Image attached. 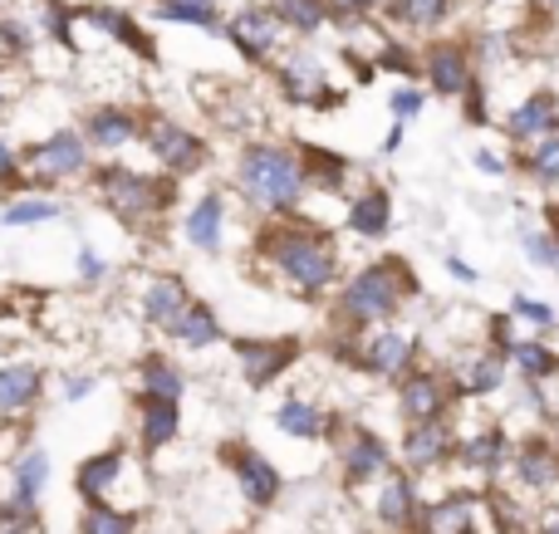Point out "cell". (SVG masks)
<instances>
[{
    "label": "cell",
    "instance_id": "cell-1",
    "mask_svg": "<svg viewBox=\"0 0 559 534\" xmlns=\"http://www.w3.org/2000/svg\"><path fill=\"white\" fill-rule=\"evenodd\" d=\"M255 260L285 294L295 300H324L344 280V255L338 241L319 221L305 216H280L255 231Z\"/></svg>",
    "mask_w": 559,
    "mask_h": 534
},
{
    "label": "cell",
    "instance_id": "cell-2",
    "mask_svg": "<svg viewBox=\"0 0 559 534\" xmlns=\"http://www.w3.org/2000/svg\"><path fill=\"white\" fill-rule=\"evenodd\" d=\"M241 202L251 206L265 221H280V216H299L309 196L305 182V162H299V147L289 143H271V137H255L236 153V172H231Z\"/></svg>",
    "mask_w": 559,
    "mask_h": 534
},
{
    "label": "cell",
    "instance_id": "cell-3",
    "mask_svg": "<svg viewBox=\"0 0 559 534\" xmlns=\"http://www.w3.org/2000/svg\"><path fill=\"white\" fill-rule=\"evenodd\" d=\"M407 300H417L413 265H407L403 255H378V260L358 265L348 280H338L334 319L344 324V329L364 333V329H378V324H397Z\"/></svg>",
    "mask_w": 559,
    "mask_h": 534
},
{
    "label": "cell",
    "instance_id": "cell-4",
    "mask_svg": "<svg viewBox=\"0 0 559 534\" xmlns=\"http://www.w3.org/2000/svg\"><path fill=\"white\" fill-rule=\"evenodd\" d=\"M94 186H98V202L114 221H123L128 231H143L153 226L167 206L177 202V177H153V172H138V167H123V162H104L94 172Z\"/></svg>",
    "mask_w": 559,
    "mask_h": 534
},
{
    "label": "cell",
    "instance_id": "cell-5",
    "mask_svg": "<svg viewBox=\"0 0 559 534\" xmlns=\"http://www.w3.org/2000/svg\"><path fill=\"white\" fill-rule=\"evenodd\" d=\"M20 162H25L29 192H49V186L79 182V177L94 172V153H88V143H84L79 128H55V133L35 137V143L20 153Z\"/></svg>",
    "mask_w": 559,
    "mask_h": 534
},
{
    "label": "cell",
    "instance_id": "cell-6",
    "mask_svg": "<svg viewBox=\"0 0 559 534\" xmlns=\"http://www.w3.org/2000/svg\"><path fill=\"white\" fill-rule=\"evenodd\" d=\"M338 359L354 363V368L368 373V378L397 383L403 373L417 368V333L413 329H397V324H378V329L354 333V343H344V353H338Z\"/></svg>",
    "mask_w": 559,
    "mask_h": 534
},
{
    "label": "cell",
    "instance_id": "cell-7",
    "mask_svg": "<svg viewBox=\"0 0 559 534\" xmlns=\"http://www.w3.org/2000/svg\"><path fill=\"white\" fill-rule=\"evenodd\" d=\"M138 143L147 147L153 167L157 172H167V177H192V172H202L206 157H212V147H206L202 133H192L187 123H177V118H167V113L147 118Z\"/></svg>",
    "mask_w": 559,
    "mask_h": 534
},
{
    "label": "cell",
    "instance_id": "cell-8",
    "mask_svg": "<svg viewBox=\"0 0 559 534\" xmlns=\"http://www.w3.org/2000/svg\"><path fill=\"white\" fill-rule=\"evenodd\" d=\"M452 402H456V383L442 368H413L397 378V412H403V422L452 417Z\"/></svg>",
    "mask_w": 559,
    "mask_h": 534
},
{
    "label": "cell",
    "instance_id": "cell-9",
    "mask_svg": "<svg viewBox=\"0 0 559 534\" xmlns=\"http://www.w3.org/2000/svg\"><path fill=\"white\" fill-rule=\"evenodd\" d=\"M236 368H241L246 388H275L289 368L299 363V339H236Z\"/></svg>",
    "mask_w": 559,
    "mask_h": 534
},
{
    "label": "cell",
    "instance_id": "cell-10",
    "mask_svg": "<svg viewBox=\"0 0 559 534\" xmlns=\"http://www.w3.org/2000/svg\"><path fill=\"white\" fill-rule=\"evenodd\" d=\"M197 294L187 290V280L177 270H157L143 280V290H138V319L147 324L153 333H173V324L187 314V304H192Z\"/></svg>",
    "mask_w": 559,
    "mask_h": 534
},
{
    "label": "cell",
    "instance_id": "cell-11",
    "mask_svg": "<svg viewBox=\"0 0 559 534\" xmlns=\"http://www.w3.org/2000/svg\"><path fill=\"white\" fill-rule=\"evenodd\" d=\"M226 39H231L251 64H271L280 54V45H285V25L275 20L271 5H241L226 20Z\"/></svg>",
    "mask_w": 559,
    "mask_h": 534
},
{
    "label": "cell",
    "instance_id": "cell-12",
    "mask_svg": "<svg viewBox=\"0 0 559 534\" xmlns=\"http://www.w3.org/2000/svg\"><path fill=\"white\" fill-rule=\"evenodd\" d=\"M275 78H280V94H285V104H295V108H319V113H324V108L338 104V88L329 84L324 64H319L314 54L280 59Z\"/></svg>",
    "mask_w": 559,
    "mask_h": 534
},
{
    "label": "cell",
    "instance_id": "cell-13",
    "mask_svg": "<svg viewBox=\"0 0 559 534\" xmlns=\"http://www.w3.org/2000/svg\"><path fill=\"white\" fill-rule=\"evenodd\" d=\"M79 133H84L88 153L118 157L123 147H133L138 137H143V118H138L133 108H123V104H98V108H88V118H84Z\"/></svg>",
    "mask_w": 559,
    "mask_h": 534
},
{
    "label": "cell",
    "instance_id": "cell-14",
    "mask_svg": "<svg viewBox=\"0 0 559 534\" xmlns=\"http://www.w3.org/2000/svg\"><path fill=\"white\" fill-rule=\"evenodd\" d=\"M226 221H231V202L226 192H202L192 206L182 211V241L202 255H222L226 251Z\"/></svg>",
    "mask_w": 559,
    "mask_h": 534
},
{
    "label": "cell",
    "instance_id": "cell-15",
    "mask_svg": "<svg viewBox=\"0 0 559 534\" xmlns=\"http://www.w3.org/2000/svg\"><path fill=\"white\" fill-rule=\"evenodd\" d=\"M456 457V427L452 417L437 422H407L403 427V466L407 471H437Z\"/></svg>",
    "mask_w": 559,
    "mask_h": 534
},
{
    "label": "cell",
    "instance_id": "cell-16",
    "mask_svg": "<svg viewBox=\"0 0 559 534\" xmlns=\"http://www.w3.org/2000/svg\"><path fill=\"white\" fill-rule=\"evenodd\" d=\"M423 74H427V88H432L437 98H462L466 88L481 78L472 64V54H466V45H456V39H442V45L427 49Z\"/></svg>",
    "mask_w": 559,
    "mask_h": 534
},
{
    "label": "cell",
    "instance_id": "cell-17",
    "mask_svg": "<svg viewBox=\"0 0 559 534\" xmlns=\"http://www.w3.org/2000/svg\"><path fill=\"white\" fill-rule=\"evenodd\" d=\"M226 461H231V471H236L241 496L251 500L255 510H271L280 500V490H285V476L275 471V461L255 447H226Z\"/></svg>",
    "mask_w": 559,
    "mask_h": 534
},
{
    "label": "cell",
    "instance_id": "cell-18",
    "mask_svg": "<svg viewBox=\"0 0 559 534\" xmlns=\"http://www.w3.org/2000/svg\"><path fill=\"white\" fill-rule=\"evenodd\" d=\"M393 216H397L393 192H388L383 182H368L348 196L344 226H348V235H358V241H383V235H393Z\"/></svg>",
    "mask_w": 559,
    "mask_h": 534
},
{
    "label": "cell",
    "instance_id": "cell-19",
    "mask_svg": "<svg viewBox=\"0 0 559 534\" xmlns=\"http://www.w3.org/2000/svg\"><path fill=\"white\" fill-rule=\"evenodd\" d=\"M559 133V98L550 88H535V94H525L521 104L506 113V137H511L515 147H531L540 143V137Z\"/></svg>",
    "mask_w": 559,
    "mask_h": 534
},
{
    "label": "cell",
    "instance_id": "cell-20",
    "mask_svg": "<svg viewBox=\"0 0 559 534\" xmlns=\"http://www.w3.org/2000/svg\"><path fill=\"white\" fill-rule=\"evenodd\" d=\"M511 437H506V427H476L466 432V437H456V466L476 471V476H501L506 466H511Z\"/></svg>",
    "mask_w": 559,
    "mask_h": 534
},
{
    "label": "cell",
    "instance_id": "cell-21",
    "mask_svg": "<svg viewBox=\"0 0 559 534\" xmlns=\"http://www.w3.org/2000/svg\"><path fill=\"white\" fill-rule=\"evenodd\" d=\"M45 398V368L29 359L0 363V417H25Z\"/></svg>",
    "mask_w": 559,
    "mask_h": 534
},
{
    "label": "cell",
    "instance_id": "cell-22",
    "mask_svg": "<svg viewBox=\"0 0 559 534\" xmlns=\"http://www.w3.org/2000/svg\"><path fill=\"white\" fill-rule=\"evenodd\" d=\"M338 466H344V481H348V486H364V481L383 476V471L393 466V451H388V441L378 437V432L358 427V432H348L344 451H338Z\"/></svg>",
    "mask_w": 559,
    "mask_h": 534
},
{
    "label": "cell",
    "instance_id": "cell-23",
    "mask_svg": "<svg viewBox=\"0 0 559 534\" xmlns=\"http://www.w3.org/2000/svg\"><path fill=\"white\" fill-rule=\"evenodd\" d=\"M511 466H515V481L525 490H555L559 486V447L555 437H525L521 447L511 451Z\"/></svg>",
    "mask_w": 559,
    "mask_h": 534
},
{
    "label": "cell",
    "instance_id": "cell-24",
    "mask_svg": "<svg viewBox=\"0 0 559 534\" xmlns=\"http://www.w3.org/2000/svg\"><path fill=\"white\" fill-rule=\"evenodd\" d=\"M123 471H128V451L108 447V451H98V457H88L84 466H79L74 486L88 506H114V490H118V481H123Z\"/></svg>",
    "mask_w": 559,
    "mask_h": 534
},
{
    "label": "cell",
    "instance_id": "cell-25",
    "mask_svg": "<svg viewBox=\"0 0 559 534\" xmlns=\"http://www.w3.org/2000/svg\"><path fill=\"white\" fill-rule=\"evenodd\" d=\"M299 162H305V182L309 192H324V196H344L348 182H354V162L334 147H299Z\"/></svg>",
    "mask_w": 559,
    "mask_h": 534
},
{
    "label": "cell",
    "instance_id": "cell-26",
    "mask_svg": "<svg viewBox=\"0 0 559 534\" xmlns=\"http://www.w3.org/2000/svg\"><path fill=\"white\" fill-rule=\"evenodd\" d=\"M452 383H456V392H466V398H496V392L511 388V363H506L501 349H481Z\"/></svg>",
    "mask_w": 559,
    "mask_h": 534
},
{
    "label": "cell",
    "instance_id": "cell-27",
    "mask_svg": "<svg viewBox=\"0 0 559 534\" xmlns=\"http://www.w3.org/2000/svg\"><path fill=\"white\" fill-rule=\"evenodd\" d=\"M167 339H173L177 349H187V353H206V349H216V343L226 339L222 314H216L206 300H192V304H187L182 319L173 324V333H167Z\"/></svg>",
    "mask_w": 559,
    "mask_h": 534
},
{
    "label": "cell",
    "instance_id": "cell-28",
    "mask_svg": "<svg viewBox=\"0 0 559 534\" xmlns=\"http://www.w3.org/2000/svg\"><path fill=\"white\" fill-rule=\"evenodd\" d=\"M177 432H182V402L138 398V441H143V451L173 447Z\"/></svg>",
    "mask_w": 559,
    "mask_h": 534
},
{
    "label": "cell",
    "instance_id": "cell-29",
    "mask_svg": "<svg viewBox=\"0 0 559 534\" xmlns=\"http://www.w3.org/2000/svg\"><path fill=\"white\" fill-rule=\"evenodd\" d=\"M182 392H187V373L177 368L167 353H143V359H138V398L182 402Z\"/></svg>",
    "mask_w": 559,
    "mask_h": 534
},
{
    "label": "cell",
    "instance_id": "cell-30",
    "mask_svg": "<svg viewBox=\"0 0 559 534\" xmlns=\"http://www.w3.org/2000/svg\"><path fill=\"white\" fill-rule=\"evenodd\" d=\"M506 363H511V373H521V383H555L559 378V353L545 339H531V333H521V339L506 349Z\"/></svg>",
    "mask_w": 559,
    "mask_h": 534
},
{
    "label": "cell",
    "instance_id": "cell-31",
    "mask_svg": "<svg viewBox=\"0 0 559 534\" xmlns=\"http://www.w3.org/2000/svg\"><path fill=\"white\" fill-rule=\"evenodd\" d=\"M275 427L285 432L289 441H319V437H329L324 408H319V402H309V398H299V392L275 408Z\"/></svg>",
    "mask_w": 559,
    "mask_h": 534
},
{
    "label": "cell",
    "instance_id": "cell-32",
    "mask_svg": "<svg viewBox=\"0 0 559 534\" xmlns=\"http://www.w3.org/2000/svg\"><path fill=\"white\" fill-rule=\"evenodd\" d=\"M378 520L393 530H407L417 520V486H413V471H393L378 490Z\"/></svg>",
    "mask_w": 559,
    "mask_h": 534
},
{
    "label": "cell",
    "instance_id": "cell-33",
    "mask_svg": "<svg viewBox=\"0 0 559 534\" xmlns=\"http://www.w3.org/2000/svg\"><path fill=\"white\" fill-rule=\"evenodd\" d=\"M45 486H49V457L39 447L20 451L15 466H10V490H15L10 500H20V506H39Z\"/></svg>",
    "mask_w": 559,
    "mask_h": 534
},
{
    "label": "cell",
    "instance_id": "cell-34",
    "mask_svg": "<svg viewBox=\"0 0 559 534\" xmlns=\"http://www.w3.org/2000/svg\"><path fill=\"white\" fill-rule=\"evenodd\" d=\"M64 216V202H55V196L45 192H25L15 196V202H5V211H0V221L10 226V231H29V226H49Z\"/></svg>",
    "mask_w": 559,
    "mask_h": 534
},
{
    "label": "cell",
    "instance_id": "cell-35",
    "mask_svg": "<svg viewBox=\"0 0 559 534\" xmlns=\"http://www.w3.org/2000/svg\"><path fill=\"white\" fill-rule=\"evenodd\" d=\"M275 20L285 25V35H319L334 20L329 0H275Z\"/></svg>",
    "mask_w": 559,
    "mask_h": 534
},
{
    "label": "cell",
    "instance_id": "cell-36",
    "mask_svg": "<svg viewBox=\"0 0 559 534\" xmlns=\"http://www.w3.org/2000/svg\"><path fill=\"white\" fill-rule=\"evenodd\" d=\"M427 530L432 534H476V500L442 496L437 506H427Z\"/></svg>",
    "mask_w": 559,
    "mask_h": 534
},
{
    "label": "cell",
    "instance_id": "cell-37",
    "mask_svg": "<svg viewBox=\"0 0 559 534\" xmlns=\"http://www.w3.org/2000/svg\"><path fill=\"white\" fill-rule=\"evenodd\" d=\"M456 0H388V20L397 29H437Z\"/></svg>",
    "mask_w": 559,
    "mask_h": 534
},
{
    "label": "cell",
    "instance_id": "cell-38",
    "mask_svg": "<svg viewBox=\"0 0 559 534\" xmlns=\"http://www.w3.org/2000/svg\"><path fill=\"white\" fill-rule=\"evenodd\" d=\"M525 177H531L540 192H559V133L540 137V143L525 147Z\"/></svg>",
    "mask_w": 559,
    "mask_h": 534
},
{
    "label": "cell",
    "instance_id": "cell-39",
    "mask_svg": "<svg viewBox=\"0 0 559 534\" xmlns=\"http://www.w3.org/2000/svg\"><path fill=\"white\" fill-rule=\"evenodd\" d=\"M157 20L216 29V25H222V5H216V0H157Z\"/></svg>",
    "mask_w": 559,
    "mask_h": 534
},
{
    "label": "cell",
    "instance_id": "cell-40",
    "mask_svg": "<svg viewBox=\"0 0 559 534\" xmlns=\"http://www.w3.org/2000/svg\"><path fill=\"white\" fill-rule=\"evenodd\" d=\"M88 15H94V20H98V29H108V35H114L118 45H128V49H138V54L153 59V39H147V35H143V25H138V20H128L123 10L98 5V10H88Z\"/></svg>",
    "mask_w": 559,
    "mask_h": 534
},
{
    "label": "cell",
    "instance_id": "cell-41",
    "mask_svg": "<svg viewBox=\"0 0 559 534\" xmlns=\"http://www.w3.org/2000/svg\"><path fill=\"white\" fill-rule=\"evenodd\" d=\"M521 251H525V260L531 265L559 275V235H555V226H521Z\"/></svg>",
    "mask_w": 559,
    "mask_h": 534
},
{
    "label": "cell",
    "instance_id": "cell-42",
    "mask_svg": "<svg viewBox=\"0 0 559 534\" xmlns=\"http://www.w3.org/2000/svg\"><path fill=\"white\" fill-rule=\"evenodd\" d=\"M79 534H138V515L123 506H88Z\"/></svg>",
    "mask_w": 559,
    "mask_h": 534
},
{
    "label": "cell",
    "instance_id": "cell-43",
    "mask_svg": "<svg viewBox=\"0 0 559 534\" xmlns=\"http://www.w3.org/2000/svg\"><path fill=\"white\" fill-rule=\"evenodd\" d=\"M511 319L521 324V329H535V333H550V329H559L555 304L535 300V294H511Z\"/></svg>",
    "mask_w": 559,
    "mask_h": 534
},
{
    "label": "cell",
    "instance_id": "cell-44",
    "mask_svg": "<svg viewBox=\"0 0 559 534\" xmlns=\"http://www.w3.org/2000/svg\"><path fill=\"white\" fill-rule=\"evenodd\" d=\"M423 108H427V88H417V84H397L393 94H388L393 123H413V118H423Z\"/></svg>",
    "mask_w": 559,
    "mask_h": 534
},
{
    "label": "cell",
    "instance_id": "cell-45",
    "mask_svg": "<svg viewBox=\"0 0 559 534\" xmlns=\"http://www.w3.org/2000/svg\"><path fill=\"white\" fill-rule=\"evenodd\" d=\"M0 534H45L35 506H20V500H0Z\"/></svg>",
    "mask_w": 559,
    "mask_h": 534
},
{
    "label": "cell",
    "instance_id": "cell-46",
    "mask_svg": "<svg viewBox=\"0 0 559 534\" xmlns=\"http://www.w3.org/2000/svg\"><path fill=\"white\" fill-rule=\"evenodd\" d=\"M108 270H114V260H104V255H98L94 245H79V255H74V275H79V284H104V280H108Z\"/></svg>",
    "mask_w": 559,
    "mask_h": 534
},
{
    "label": "cell",
    "instance_id": "cell-47",
    "mask_svg": "<svg viewBox=\"0 0 559 534\" xmlns=\"http://www.w3.org/2000/svg\"><path fill=\"white\" fill-rule=\"evenodd\" d=\"M10 186H25V162H20V147L0 133V192H10Z\"/></svg>",
    "mask_w": 559,
    "mask_h": 534
},
{
    "label": "cell",
    "instance_id": "cell-48",
    "mask_svg": "<svg viewBox=\"0 0 559 534\" xmlns=\"http://www.w3.org/2000/svg\"><path fill=\"white\" fill-rule=\"evenodd\" d=\"M29 45H35L29 25H20V20H0V49H10V54H25Z\"/></svg>",
    "mask_w": 559,
    "mask_h": 534
},
{
    "label": "cell",
    "instance_id": "cell-49",
    "mask_svg": "<svg viewBox=\"0 0 559 534\" xmlns=\"http://www.w3.org/2000/svg\"><path fill=\"white\" fill-rule=\"evenodd\" d=\"M472 167L481 177H506L511 172V157H501V147H476L472 153Z\"/></svg>",
    "mask_w": 559,
    "mask_h": 534
},
{
    "label": "cell",
    "instance_id": "cell-50",
    "mask_svg": "<svg viewBox=\"0 0 559 534\" xmlns=\"http://www.w3.org/2000/svg\"><path fill=\"white\" fill-rule=\"evenodd\" d=\"M98 392V373H69L64 378V402H84Z\"/></svg>",
    "mask_w": 559,
    "mask_h": 534
},
{
    "label": "cell",
    "instance_id": "cell-51",
    "mask_svg": "<svg viewBox=\"0 0 559 534\" xmlns=\"http://www.w3.org/2000/svg\"><path fill=\"white\" fill-rule=\"evenodd\" d=\"M373 5H383V0H329V10L334 15H344V20H358V15H368Z\"/></svg>",
    "mask_w": 559,
    "mask_h": 534
},
{
    "label": "cell",
    "instance_id": "cell-52",
    "mask_svg": "<svg viewBox=\"0 0 559 534\" xmlns=\"http://www.w3.org/2000/svg\"><path fill=\"white\" fill-rule=\"evenodd\" d=\"M442 265H447V275H452V280H456V284H476V280H481V275H476V270H472V265H466V260H462V255H447V260H442Z\"/></svg>",
    "mask_w": 559,
    "mask_h": 534
},
{
    "label": "cell",
    "instance_id": "cell-53",
    "mask_svg": "<svg viewBox=\"0 0 559 534\" xmlns=\"http://www.w3.org/2000/svg\"><path fill=\"white\" fill-rule=\"evenodd\" d=\"M403 128H407V123H393V128H388V137H383V153H388V157L403 147Z\"/></svg>",
    "mask_w": 559,
    "mask_h": 534
},
{
    "label": "cell",
    "instance_id": "cell-54",
    "mask_svg": "<svg viewBox=\"0 0 559 534\" xmlns=\"http://www.w3.org/2000/svg\"><path fill=\"white\" fill-rule=\"evenodd\" d=\"M545 534H559V506L545 510Z\"/></svg>",
    "mask_w": 559,
    "mask_h": 534
},
{
    "label": "cell",
    "instance_id": "cell-55",
    "mask_svg": "<svg viewBox=\"0 0 559 534\" xmlns=\"http://www.w3.org/2000/svg\"><path fill=\"white\" fill-rule=\"evenodd\" d=\"M5 108H10V88H5V78H0V118H5Z\"/></svg>",
    "mask_w": 559,
    "mask_h": 534
},
{
    "label": "cell",
    "instance_id": "cell-56",
    "mask_svg": "<svg viewBox=\"0 0 559 534\" xmlns=\"http://www.w3.org/2000/svg\"><path fill=\"white\" fill-rule=\"evenodd\" d=\"M545 5H555V10H559V0H545Z\"/></svg>",
    "mask_w": 559,
    "mask_h": 534
},
{
    "label": "cell",
    "instance_id": "cell-57",
    "mask_svg": "<svg viewBox=\"0 0 559 534\" xmlns=\"http://www.w3.org/2000/svg\"><path fill=\"white\" fill-rule=\"evenodd\" d=\"M555 447H559V427H555Z\"/></svg>",
    "mask_w": 559,
    "mask_h": 534
},
{
    "label": "cell",
    "instance_id": "cell-58",
    "mask_svg": "<svg viewBox=\"0 0 559 534\" xmlns=\"http://www.w3.org/2000/svg\"><path fill=\"white\" fill-rule=\"evenodd\" d=\"M486 5H501V0H486Z\"/></svg>",
    "mask_w": 559,
    "mask_h": 534
}]
</instances>
